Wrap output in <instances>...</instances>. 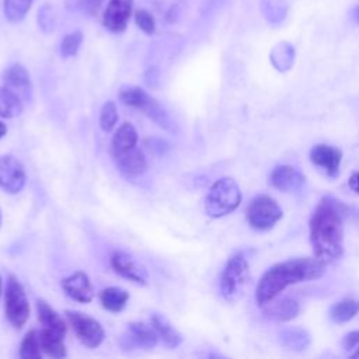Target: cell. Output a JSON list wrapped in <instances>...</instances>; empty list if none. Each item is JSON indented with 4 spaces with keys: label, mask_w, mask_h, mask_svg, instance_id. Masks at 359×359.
<instances>
[{
    "label": "cell",
    "mask_w": 359,
    "mask_h": 359,
    "mask_svg": "<svg viewBox=\"0 0 359 359\" xmlns=\"http://www.w3.org/2000/svg\"><path fill=\"white\" fill-rule=\"evenodd\" d=\"M310 243L314 257L324 264L338 259L344 251V220L338 201L320 199L310 219Z\"/></svg>",
    "instance_id": "1"
},
{
    "label": "cell",
    "mask_w": 359,
    "mask_h": 359,
    "mask_svg": "<svg viewBox=\"0 0 359 359\" xmlns=\"http://www.w3.org/2000/svg\"><path fill=\"white\" fill-rule=\"evenodd\" d=\"M325 265L317 257L294 258L272 265L258 280L255 289L257 303L264 307L275 300L287 286L323 276Z\"/></svg>",
    "instance_id": "2"
},
{
    "label": "cell",
    "mask_w": 359,
    "mask_h": 359,
    "mask_svg": "<svg viewBox=\"0 0 359 359\" xmlns=\"http://www.w3.org/2000/svg\"><path fill=\"white\" fill-rule=\"evenodd\" d=\"M241 191L237 182L230 177L219 178L210 187L205 198V212L210 217H222L238 208Z\"/></svg>",
    "instance_id": "3"
},
{
    "label": "cell",
    "mask_w": 359,
    "mask_h": 359,
    "mask_svg": "<svg viewBox=\"0 0 359 359\" xmlns=\"http://www.w3.org/2000/svg\"><path fill=\"white\" fill-rule=\"evenodd\" d=\"M248 261L243 252L231 255L220 278V292L227 302L237 300L248 279Z\"/></svg>",
    "instance_id": "4"
},
{
    "label": "cell",
    "mask_w": 359,
    "mask_h": 359,
    "mask_svg": "<svg viewBox=\"0 0 359 359\" xmlns=\"http://www.w3.org/2000/svg\"><path fill=\"white\" fill-rule=\"evenodd\" d=\"M119 100L132 108H136L146 114L153 122L164 129H170V118L165 109L144 90L136 86L123 87L119 90Z\"/></svg>",
    "instance_id": "5"
},
{
    "label": "cell",
    "mask_w": 359,
    "mask_h": 359,
    "mask_svg": "<svg viewBox=\"0 0 359 359\" xmlns=\"http://www.w3.org/2000/svg\"><path fill=\"white\" fill-rule=\"evenodd\" d=\"M4 310L10 324L15 328H21L29 317V303L24 292L22 285L17 276L10 275L4 292Z\"/></svg>",
    "instance_id": "6"
},
{
    "label": "cell",
    "mask_w": 359,
    "mask_h": 359,
    "mask_svg": "<svg viewBox=\"0 0 359 359\" xmlns=\"http://www.w3.org/2000/svg\"><path fill=\"white\" fill-rule=\"evenodd\" d=\"M282 217V209L269 195L255 196L247 208V220L255 230H268Z\"/></svg>",
    "instance_id": "7"
},
{
    "label": "cell",
    "mask_w": 359,
    "mask_h": 359,
    "mask_svg": "<svg viewBox=\"0 0 359 359\" xmlns=\"http://www.w3.org/2000/svg\"><path fill=\"white\" fill-rule=\"evenodd\" d=\"M65 314L77 339L83 345L88 348H97L98 345H101L105 338V332L102 325L95 318L76 310H66Z\"/></svg>",
    "instance_id": "8"
},
{
    "label": "cell",
    "mask_w": 359,
    "mask_h": 359,
    "mask_svg": "<svg viewBox=\"0 0 359 359\" xmlns=\"http://www.w3.org/2000/svg\"><path fill=\"white\" fill-rule=\"evenodd\" d=\"M25 170L18 158L6 154L0 157V188L8 194H18L25 185Z\"/></svg>",
    "instance_id": "9"
},
{
    "label": "cell",
    "mask_w": 359,
    "mask_h": 359,
    "mask_svg": "<svg viewBox=\"0 0 359 359\" xmlns=\"http://www.w3.org/2000/svg\"><path fill=\"white\" fill-rule=\"evenodd\" d=\"M133 0H109L102 14V25L114 34L123 32L129 24Z\"/></svg>",
    "instance_id": "10"
},
{
    "label": "cell",
    "mask_w": 359,
    "mask_h": 359,
    "mask_svg": "<svg viewBox=\"0 0 359 359\" xmlns=\"http://www.w3.org/2000/svg\"><path fill=\"white\" fill-rule=\"evenodd\" d=\"M157 342H158V335L154 327L151 325V323L150 324L130 323L121 339L122 346L128 349H132L135 346H139L143 349H151L157 345Z\"/></svg>",
    "instance_id": "11"
},
{
    "label": "cell",
    "mask_w": 359,
    "mask_h": 359,
    "mask_svg": "<svg viewBox=\"0 0 359 359\" xmlns=\"http://www.w3.org/2000/svg\"><path fill=\"white\" fill-rule=\"evenodd\" d=\"M111 266L112 269L121 275L122 278L135 282L137 285L147 283V272L146 269L137 264L132 255L125 251H114L111 255Z\"/></svg>",
    "instance_id": "12"
},
{
    "label": "cell",
    "mask_w": 359,
    "mask_h": 359,
    "mask_svg": "<svg viewBox=\"0 0 359 359\" xmlns=\"http://www.w3.org/2000/svg\"><path fill=\"white\" fill-rule=\"evenodd\" d=\"M310 160L328 177H335L342 161V151L334 146L320 143L310 150Z\"/></svg>",
    "instance_id": "13"
},
{
    "label": "cell",
    "mask_w": 359,
    "mask_h": 359,
    "mask_svg": "<svg viewBox=\"0 0 359 359\" xmlns=\"http://www.w3.org/2000/svg\"><path fill=\"white\" fill-rule=\"evenodd\" d=\"M116 168L123 174L126 178H136L142 175L146 168H147V161L140 149L132 147L129 150L121 151V153H114L111 154Z\"/></svg>",
    "instance_id": "14"
},
{
    "label": "cell",
    "mask_w": 359,
    "mask_h": 359,
    "mask_svg": "<svg viewBox=\"0 0 359 359\" xmlns=\"http://www.w3.org/2000/svg\"><path fill=\"white\" fill-rule=\"evenodd\" d=\"M62 287L66 294L80 303H90L94 297V289L87 273L77 271L62 279Z\"/></svg>",
    "instance_id": "15"
},
{
    "label": "cell",
    "mask_w": 359,
    "mask_h": 359,
    "mask_svg": "<svg viewBox=\"0 0 359 359\" xmlns=\"http://www.w3.org/2000/svg\"><path fill=\"white\" fill-rule=\"evenodd\" d=\"M271 184L283 192L297 191L304 184V175L296 167L282 164L271 172Z\"/></svg>",
    "instance_id": "16"
},
{
    "label": "cell",
    "mask_w": 359,
    "mask_h": 359,
    "mask_svg": "<svg viewBox=\"0 0 359 359\" xmlns=\"http://www.w3.org/2000/svg\"><path fill=\"white\" fill-rule=\"evenodd\" d=\"M3 80H4V84L11 90H14L15 93H18L24 101L29 98L32 84H31L29 74L22 65L20 63L10 65L3 73Z\"/></svg>",
    "instance_id": "17"
},
{
    "label": "cell",
    "mask_w": 359,
    "mask_h": 359,
    "mask_svg": "<svg viewBox=\"0 0 359 359\" xmlns=\"http://www.w3.org/2000/svg\"><path fill=\"white\" fill-rule=\"evenodd\" d=\"M268 307L265 309V317L273 321H289L292 318H294L299 313V304L296 300L293 299H279V300H272L269 304H266Z\"/></svg>",
    "instance_id": "18"
},
{
    "label": "cell",
    "mask_w": 359,
    "mask_h": 359,
    "mask_svg": "<svg viewBox=\"0 0 359 359\" xmlns=\"http://www.w3.org/2000/svg\"><path fill=\"white\" fill-rule=\"evenodd\" d=\"M39 339L42 351L52 356V358H63L67 355L66 346H65V332L50 330V328H42L39 331Z\"/></svg>",
    "instance_id": "19"
},
{
    "label": "cell",
    "mask_w": 359,
    "mask_h": 359,
    "mask_svg": "<svg viewBox=\"0 0 359 359\" xmlns=\"http://www.w3.org/2000/svg\"><path fill=\"white\" fill-rule=\"evenodd\" d=\"M22 109H24L22 97L7 86L0 87V116L7 119L15 118L22 112Z\"/></svg>",
    "instance_id": "20"
},
{
    "label": "cell",
    "mask_w": 359,
    "mask_h": 359,
    "mask_svg": "<svg viewBox=\"0 0 359 359\" xmlns=\"http://www.w3.org/2000/svg\"><path fill=\"white\" fill-rule=\"evenodd\" d=\"M136 144H137V132L132 123L125 122L118 128V130L112 136L111 154L129 150L132 147H136Z\"/></svg>",
    "instance_id": "21"
},
{
    "label": "cell",
    "mask_w": 359,
    "mask_h": 359,
    "mask_svg": "<svg viewBox=\"0 0 359 359\" xmlns=\"http://www.w3.org/2000/svg\"><path fill=\"white\" fill-rule=\"evenodd\" d=\"M151 325L154 327L158 338L168 346V348H175L182 342L181 334L170 324V321L161 316V314H153L150 318Z\"/></svg>",
    "instance_id": "22"
},
{
    "label": "cell",
    "mask_w": 359,
    "mask_h": 359,
    "mask_svg": "<svg viewBox=\"0 0 359 359\" xmlns=\"http://www.w3.org/2000/svg\"><path fill=\"white\" fill-rule=\"evenodd\" d=\"M129 293L118 286H109L100 292V302L102 307L111 313H119L128 303Z\"/></svg>",
    "instance_id": "23"
},
{
    "label": "cell",
    "mask_w": 359,
    "mask_h": 359,
    "mask_svg": "<svg viewBox=\"0 0 359 359\" xmlns=\"http://www.w3.org/2000/svg\"><path fill=\"white\" fill-rule=\"evenodd\" d=\"M359 314V300L345 297L337 302L330 310V318L337 324H344Z\"/></svg>",
    "instance_id": "24"
},
{
    "label": "cell",
    "mask_w": 359,
    "mask_h": 359,
    "mask_svg": "<svg viewBox=\"0 0 359 359\" xmlns=\"http://www.w3.org/2000/svg\"><path fill=\"white\" fill-rule=\"evenodd\" d=\"M271 63L275 66V69L280 72H286L293 66L294 62V48L289 42H278L269 55Z\"/></svg>",
    "instance_id": "25"
},
{
    "label": "cell",
    "mask_w": 359,
    "mask_h": 359,
    "mask_svg": "<svg viewBox=\"0 0 359 359\" xmlns=\"http://www.w3.org/2000/svg\"><path fill=\"white\" fill-rule=\"evenodd\" d=\"M36 311H38V318H39L41 324L43 325V328H50V330H56V331L66 334L67 327H66L65 320L46 302L38 300Z\"/></svg>",
    "instance_id": "26"
},
{
    "label": "cell",
    "mask_w": 359,
    "mask_h": 359,
    "mask_svg": "<svg viewBox=\"0 0 359 359\" xmlns=\"http://www.w3.org/2000/svg\"><path fill=\"white\" fill-rule=\"evenodd\" d=\"M261 11L271 25H278L287 15V3L286 0H261Z\"/></svg>",
    "instance_id": "27"
},
{
    "label": "cell",
    "mask_w": 359,
    "mask_h": 359,
    "mask_svg": "<svg viewBox=\"0 0 359 359\" xmlns=\"http://www.w3.org/2000/svg\"><path fill=\"white\" fill-rule=\"evenodd\" d=\"M34 0H3V13L8 22H21L31 10Z\"/></svg>",
    "instance_id": "28"
},
{
    "label": "cell",
    "mask_w": 359,
    "mask_h": 359,
    "mask_svg": "<svg viewBox=\"0 0 359 359\" xmlns=\"http://www.w3.org/2000/svg\"><path fill=\"white\" fill-rule=\"evenodd\" d=\"M279 339H280V344L286 349H292V351H302L310 342L309 334L304 330H302V328H287V330H283L279 334Z\"/></svg>",
    "instance_id": "29"
},
{
    "label": "cell",
    "mask_w": 359,
    "mask_h": 359,
    "mask_svg": "<svg viewBox=\"0 0 359 359\" xmlns=\"http://www.w3.org/2000/svg\"><path fill=\"white\" fill-rule=\"evenodd\" d=\"M20 358L22 359H41L42 358V346L39 339V332L31 330L25 334L20 345Z\"/></svg>",
    "instance_id": "30"
},
{
    "label": "cell",
    "mask_w": 359,
    "mask_h": 359,
    "mask_svg": "<svg viewBox=\"0 0 359 359\" xmlns=\"http://www.w3.org/2000/svg\"><path fill=\"white\" fill-rule=\"evenodd\" d=\"M81 43H83L81 31H73L66 34L60 42V55L63 57L74 56L79 52Z\"/></svg>",
    "instance_id": "31"
},
{
    "label": "cell",
    "mask_w": 359,
    "mask_h": 359,
    "mask_svg": "<svg viewBox=\"0 0 359 359\" xmlns=\"http://www.w3.org/2000/svg\"><path fill=\"white\" fill-rule=\"evenodd\" d=\"M118 121V111L114 101H107L100 112V126L104 132H111Z\"/></svg>",
    "instance_id": "32"
},
{
    "label": "cell",
    "mask_w": 359,
    "mask_h": 359,
    "mask_svg": "<svg viewBox=\"0 0 359 359\" xmlns=\"http://www.w3.org/2000/svg\"><path fill=\"white\" fill-rule=\"evenodd\" d=\"M38 25L43 32L53 31V28L56 25V15H55V10L50 4L45 3L39 7V10H38Z\"/></svg>",
    "instance_id": "33"
},
{
    "label": "cell",
    "mask_w": 359,
    "mask_h": 359,
    "mask_svg": "<svg viewBox=\"0 0 359 359\" xmlns=\"http://www.w3.org/2000/svg\"><path fill=\"white\" fill-rule=\"evenodd\" d=\"M135 22L137 28H140L146 35H151L156 31V20L144 8H139L135 11Z\"/></svg>",
    "instance_id": "34"
},
{
    "label": "cell",
    "mask_w": 359,
    "mask_h": 359,
    "mask_svg": "<svg viewBox=\"0 0 359 359\" xmlns=\"http://www.w3.org/2000/svg\"><path fill=\"white\" fill-rule=\"evenodd\" d=\"M342 346L351 358H359V331L346 334L342 341Z\"/></svg>",
    "instance_id": "35"
},
{
    "label": "cell",
    "mask_w": 359,
    "mask_h": 359,
    "mask_svg": "<svg viewBox=\"0 0 359 359\" xmlns=\"http://www.w3.org/2000/svg\"><path fill=\"white\" fill-rule=\"evenodd\" d=\"M348 185L352 191H355L356 194H359V172H353L351 175V178L348 180Z\"/></svg>",
    "instance_id": "36"
},
{
    "label": "cell",
    "mask_w": 359,
    "mask_h": 359,
    "mask_svg": "<svg viewBox=\"0 0 359 359\" xmlns=\"http://www.w3.org/2000/svg\"><path fill=\"white\" fill-rule=\"evenodd\" d=\"M6 133H7V126H6V123H3V122L0 121V139H1Z\"/></svg>",
    "instance_id": "37"
},
{
    "label": "cell",
    "mask_w": 359,
    "mask_h": 359,
    "mask_svg": "<svg viewBox=\"0 0 359 359\" xmlns=\"http://www.w3.org/2000/svg\"><path fill=\"white\" fill-rule=\"evenodd\" d=\"M102 0H87V3L91 6V7H97Z\"/></svg>",
    "instance_id": "38"
},
{
    "label": "cell",
    "mask_w": 359,
    "mask_h": 359,
    "mask_svg": "<svg viewBox=\"0 0 359 359\" xmlns=\"http://www.w3.org/2000/svg\"><path fill=\"white\" fill-rule=\"evenodd\" d=\"M353 17H355V18H356V21L359 22V4L353 8Z\"/></svg>",
    "instance_id": "39"
},
{
    "label": "cell",
    "mask_w": 359,
    "mask_h": 359,
    "mask_svg": "<svg viewBox=\"0 0 359 359\" xmlns=\"http://www.w3.org/2000/svg\"><path fill=\"white\" fill-rule=\"evenodd\" d=\"M1 290H3V280H1V276H0V294H1Z\"/></svg>",
    "instance_id": "40"
},
{
    "label": "cell",
    "mask_w": 359,
    "mask_h": 359,
    "mask_svg": "<svg viewBox=\"0 0 359 359\" xmlns=\"http://www.w3.org/2000/svg\"><path fill=\"white\" fill-rule=\"evenodd\" d=\"M0 224H1V212H0Z\"/></svg>",
    "instance_id": "41"
}]
</instances>
